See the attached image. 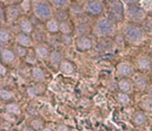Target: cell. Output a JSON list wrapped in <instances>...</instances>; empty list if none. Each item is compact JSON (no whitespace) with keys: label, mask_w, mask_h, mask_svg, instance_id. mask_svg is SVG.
Here are the masks:
<instances>
[{"label":"cell","mask_w":152,"mask_h":131,"mask_svg":"<svg viewBox=\"0 0 152 131\" xmlns=\"http://www.w3.org/2000/svg\"><path fill=\"white\" fill-rule=\"evenodd\" d=\"M48 1L57 9H64V7L68 4V0H48Z\"/></svg>","instance_id":"33"},{"label":"cell","mask_w":152,"mask_h":131,"mask_svg":"<svg viewBox=\"0 0 152 131\" xmlns=\"http://www.w3.org/2000/svg\"><path fill=\"white\" fill-rule=\"evenodd\" d=\"M0 98H1L2 101H10L13 98V94L9 91L8 89L2 88L0 90Z\"/></svg>","instance_id":"27"},{"label":"cell","mask_w":152,"mask_h":131,"mask_svg":"<svg viewBox=\"0 0 152 131\" xmlns=\"http://www.w3.org/2000/svg\"><path fill=\"white\" fill-rule=\"evenodd\" d=\"M132 122L133 124L137 127L144 126L148 123V117L143 111H138L132 117Z\"/></svg>","instance_id":"15"},{"label":"cell","mask_w":152,"mask_h":131,"mask_svg":"<svg viewBox=\"0 0 152 131\" xmlns=\"http://www.w3.org/2000/svg\"><path fill=\"white\" fill-rule=\"evenodd\" d=\"M85 9L87 13L91 15H100L103 10V5L99 0L87 2L85 6Z\"/></svg>","instance_id":"9"},{"label":"cell","mask_w":152,"mask_h":131,"mask_svg":"<svg viewBox=\"0 0 152 131\" xmlns=\"http://www.w3.org/2000/svg\"><path fill=\"white\" fill-rule=\"evenodd\" d=\"M8 1L10 2V3H12V4H14V3H18L20 0H8Z\"/></svg>","instance_id":"43"},{"label":"cell","mask_w":152,"mask_h":131,"mask_svg":"<svg viewBox=\"0 0 152 131\" xmlns=\"http://www.w3.org/2000/svg\"><path fill=\"white\" fill-rule=\"evenodd\" d=\"M36 56L40 58V59H46V58H49L50 56V52L48 50V48L44 45H39L37 48H36Z\"/></svg>","instance_id":"19"},{"label":"cell","mask_w":152,"mask_h":131,"mask_svg":"<svg viewBox=\"0 0 152 131\" xmlns=\"http://www.w3.org/2000/svg\"><path fill=\"white\" fill-rule=\"evenodd\" d=\"M16 41L19 45L24 47H30L32 45V39L30 38V36L26 33H20L17 35Z\"/></svg>","instance_id":"12"},{"label":"cell","mask_w":152,"mask_h":131,"mask_svg":"<svg viewBox=\"0 0 152 131\" xmlns=\"http://www.w3.org/2000/svg\"><path fill=\"white\" fill-rule=\"evenodd\" d=\"M6 111H7L8 114H11V115H19L21 114V109H20V106L17 104V103H9L6 105Z\"/></svg>","instance_id":"20"},{"label":"cell","mask_w":152,"mask_h":131,"mask_svg":"<svg viewBox=\"0 0 152 131\" xmlns=\"http://www.w3.org/2000/svg\"><path fill=\"white\" fill-rule=\"evenodd\" d=\"M1 22L4 23V9H1Z\"/></svg>","instance_id":"42"},{"label":"cell","mask_w":152,"mask_h":131,"mask_svg":"<svg viewBox=\"0 0 152 131\" xmlns=\"http://www.w3.org/2000/svg\"><path fill=\"white\" fill-rule=\"evenodd\" d=\"M16 55L12 51L8 50V49H2L1 50V60L3 63L6 64H10L15 61Z\"/></svg>","instance_id":"13"},{"label":"cell","mask_w":152,"mask_h":131,"mask_svg":"<svg viewBox=\"0 0 152 131\" xmlns=\"http://www.w3.org/2000/svg\"><path fill=\"white\" fill-rule=\"evenodd\" d=\"M145 32L144 30L143 26L138 25L137 23H129L125 26L124 29V37L128 42L133 45H138L142 43L145 37Z\"/></svg>","instance_id":"1"},{"label":"cell","mask_w":152,"mask_h":131,"mask_svg":"<svg viewBox=\"0 0 152 131\" xmlns=\"http://www.w3.org/2000/svg\"><path fill=\"white\" fill-rule=\"evenodd\" d=\"M89 31V26L86 25V23H80V25L76 28V32H77L78 36L80 37H83L86 36Z\"/></svg>","instance_id":"30"},{"label":"cell","mask_w":152,"mask_h":131,"mask_svg":"<svg viewBox=\"0 0 152 131\" xmlns=\"http://www.w3.org/2000/svg\"><path fill=\"white\" fill-rule=\"evenodd\" d=\"M32 6L33 5L31 3V0H24L23 3L21 4V9L24 11H28L29 9H31Z\"/></svg>","instance_id":"35"},{"label":"cell","mask_w":152,"mask_h":131,"mask_svg":"<svg viewBox=\"0 0 152 131\" xmlns=\"http://www.w3.org/2000/svg\"><path fill=\"white\" fill-rule=\"evenodd\" d=\"M115 31V23L110 19H101L99 20L94 27V32L98 37H106L112 35Z\"/></svg>","instance_id":"5"},{"label":"cell","mask_w":152,"mask_h":131,"mask_svg":"<svg viewBox=\"0 0 152 131\" xmlns=\"http://www.w3.org/2000/svg\"><path fill=\"white\" fill-rule=\"evenodd\" d=\"M118 101L121 104V105H129L131 102V98L130 96L127 94V93H123V92H120L118 95Z\"/></svg>","instance_id":"28"},{"label":"cell","mask_w":152,"mask_h":131,"mask_svg":"<svg viewBox=\"0 0 152 131\" xmlns=\"http://www.w3.org/2000/svg\"><path fill=\"white\" fill-rule=\"evenodd\" d=\"M10 39V32L5 28H1V33H0V40H1V44L8 43Z\"/></svg>","instance_id":"31"},{"label":"cell","mask_w":152,"mask_h":131,"mask_svg":"<svg viewBox=\"0 0 152 131\" xmlns=\"http://www.w3.org/2000/svg\"><path fill=\"white\" fill-rule=\"evenodd\" d=\"M2 131H4V130H2Z\"/></svg>","instance_id":"46"},{"label":"cell","mask_w":152,"mask_h":131,"mask_svg":"<svg viewBox=\"0 0 152 131\" xmlns=\"http://www.w3.org/2000/svg\"><path fill=\"white\" fill-rule=\"evenodd\" d=\"M23 131H36V130H35L34 128H32L30 126H29V127H26L24 129H23Z\"/></svg>","instance_id":"41"},{"label":"cell","mask_w":152,"mask_h":131,"mask_svg":"<svg viewBox=\"0 0 152 131\" xmlns=\"http://www.w3.org/2000/svg\"><path fill=\"white\" fill-rule=\"evenodd\" d=\"M14 52H15V55L19 57H25L27 55V52L26 51V47L21 46L19 44L14 47Z\"/></svg>","instance_id":"32"},{"label":"cell","mask_w":152,"mask_h":131,"mask_svg":"<svg viewBox=\"0 0 152 131\" xmlns=\"http://www.w3.org/2000/svg\"><path fill=\"white\" fill-rule=\"evenodd\" d=\"M6 72H7V69L4 68L3 65H1V67H0V73H1V76L3 77L4 75H6Z\"/></svg>","instance_id":"40"},{"label":"cell","mask_w":152,"mask_h":131,"mask_svg":"<svg viewBox=\"0 0 152 131\" xmlns=\"http://www.w3.org/2000/svg\"><path fill=\"white\" fill-rule=\"evenodd\" d=\"M60 39H61V42L63 44L69 45V44H71V42H72V39H71V37H69L68 34H64L62 37H61Z\"/></svg>","instance_id":"36"},{"label":"cell","mask_w":152,"mask_h":131,"mask_svg":"<svg viewBox=\"0 0 152 131\" xmlns=\"http://www.w3.org/2000/svg\"><path fill=\"white\" fill-rule=\"evenodd\" d=\"M145 91H147V96H148V98H152V84H150Z\"/></svg>","instance_id":"38"},{"label":"cell","mask_w":152,"mask_h":131,"mask_svg":"<svg viewBox=\"0 0 152 131\" xmlns=\"http://www.w3.org/2000/svg\"><path fill=\"white\" fill-rule=\"evenodd\" d=\"M116 72H118V75H119L122 78H129V77H132L135 74V69H134V67L132 64L123 62L118 66Z\"/></svg>","instance_id":"7"},{"label":"cell","mask_w":152,"mask_h":131,"mask_svg":"<svg viewBox=\"0 0 152 131\" xmlns=\"http://www.w3.org/2000/svg\"><path fill=\"white\" fill-rule=\"evenodd\" d=\"M140 107H141V109L145 111L152 112V98H148V96L144 98L140 101Z\"/></svg>","instance_id":"21"},{"label":"cell","mask_w":152,"mask_h":131,"mask_svg":"<svg viewBox=\"0 0 152 131\" xmlns=\"http://www.w3.org/2000/svg\"><path fill=\"white\" fill-rule=\"evenodd\" d=\"M42 131H52V129H50V128H47V127H45V128H43Z\"/></svg>","instance_id":"44"},{"label":"cell","mask_w":152,"mask_h":131,"mask_svg":"<svg viewBox=\"0 0 152 131\" xmlns=\"http://www.w3.org/2000/svg\"><path fill=\"white\" fill-rule=\"evenodd\" d=\"M87 2H91V1H95V0H86Z\"/></svg>","instance_id":"45"},{"label":"cell","mask_w":152,"mask_h":131,"mask_svg":"<svg viewBox=\"0 0 152 131\" xmlns=\"http://www.w3.org/2000/svg\"><path fill=\"white\" fill-rule=\"evenodd\" d=\"M19 26L21 28V30L23 31V33L26 34H29L33 31V25L32 23L29 21L26 18H24L19 22Z\"/></svg>","instance_id":"18"},{"label":"cell","mask_w":152,"mask_h":131,"mask_svg":"<svg viewBox=\"0 0 152 131\" xmlns=\"http://www.w3.org/2000/svg\"><path fill=\"white\" fill-rule=\"evenodd\" d=\"M136 67L141 72H148L152 69V59L148 55H140L136 59Z\"/></svg>","instance_id":"8"},{"label":"cell","mask_w":152,"mask_h":131,"mask_svg":"<svg viewBox=\"0 0 152 131\" xmlns=\"http://www.w3.org/2000/svg\"><path fill=\"white\" fill-rule=\"evenodd\" d=\"M123 1L125 2V3H127V4H129V5H134L135 3H137L139 0H123Z\"/></svg>","instance_id":"39"},{"label":"cell","mask_w":152,"mask_h":131,"mask_svg":"<svg viewBox=\"0 0 152 131\" xmlns=\"http://www.w3.org/2000/svg\"><path fill=\"white\" fill-rule=\"evenodd\" d=\"M62 56H61V53L57 51H53L50 53V56H49V60L53 65H60Z\"/></svg>","instance_id":"23"},{"label":"cell","mask_w":152,"mask_h":131,"mask_svg":"<svg viewBox=\"0 0 152 131\" xmlns=\"http://www.w3.org/2000/svg\"><path fill=\"white\" fill-rule=\"evenodd\" d=\"M56 131H71V130L65 124H59L56 128Z\"/></svg>","instance_id":"37"},{"label":"cell","mask_w":152,"mask_h":131,"mask_svg":"<svg viewBox=\"0 0 152 131\" xmlns=\"http://www.w3.org/2000/svg\"><path fill=\"white\" fill-rule=\"evenodd\" d=\"M126 17L132 23H143L145 20L147 19V13L142 9L134 5H130L126 10Z\"/></svg>","instance_id":"4"},{"label":"cell","mask_w":152,"mask_h":131,"mask_svg":"<svg viewBox=\"0 0 152 131\" xmlns=\"http://www.w3.org/2000/svg\"><path fill=\"white\" fill-rule=\"evenodd\" d=\"M132 82L139 91H145L150 85V79L144 72L136 73L133 75Z\"/></svg>","instance_id":"6"},{"label":"cell","mask_w":152,"mask_h":131,"mask_svg":"<svg viewBox=\"0 0 152 131\" xmlns=\"http://www.w3.org/2000/svg\"><path fill=\"white\" fill-rule=\"evenodd\" d=\"M133 82L132 81H130L128 78H122L119 82H118V89L120 92L123 93H131L132 91L133 88Z\"/></svg>","instance_id":"11"},{"label":"cell","mask_w":152,"mask_h":131,"mask_svg":"<svg viewBox=\"0 0 152 131\" xmlns=\"http://www.w3.org/2000/svg\"><path fill=\"white\" fill-rule=\"evenodd\" d=\"M43 122L40 120V119H38V118H36V119H33V120L30 122V126L32 128H34L36 131H42V129H43Z\"/></svg>","instance_id":"29"},{"label":"cell","mask_w":152,"mask_h":131,"mask_svg":"<svg viewBox=\"0 0 152 131\" xmlns=\"http://www.w3.org/2000/svg\"><path fill=\"white\" fill-rule=\"evenodd\" d=\"M46 28L51 33H56L57 31H60V23L56 18H52L46 23Z\"/></svg>","instance_id":"16"},{"label":"cell","mask_w":152,"mask_h":131,"mask_svg":"<svg viewBox=\"0 0 152 131\" xmlns=\"http://www.w3.org/2000/svg\"><path fill=\"white\" fill-rule=\"evenodd\" d=\"M32 77L37 81H43L45 79V74L42 71V69H40L39 68H33L31 71Z\"/></svg>","instance_id":"25"},{"label":"cell","mask_w":152,"mask_h":131,"mask_svg":"<svg viewBox=\"0 0 152 131\" xmlns=\"http://www.w3.org/2000/svg\"><path fill=\"white\" fill-rule=\"evenodd\" d=\"M43 91V87L42 85H37V86H33V87H29L27 89V94L28 96L30 98H34V97H37L38 95H39Z\"/></svg>","instance_id":"26"},{"label":"cell","mask_w":152,"mask_h":131,"mask_svg":"<svg viewBox=\"0 0 152 131\" xmlns=\"http://www.w3.org/2000/svg\"><path fill=\"white\" fill-rule=\"evenodd\" d=\"M92 46V42L89 38L86 37V36H83V37H79L77 39H76V47L79 51H86L89 50Z\"/></svg>","instance_id":"10"},{"label":"cell","mask_w":152,"mask_h":131,"mask_svg":"<svg viewBox=\"0 0 152 131\" xmlns=\"http://www.w3.org/2000/svg\"><path fill=\"white\" fill-rule=\"evenodd\" d=\"M34 14L39 20H49L52 14L53 9L49 2L45 0H38L33 4Z\"/></svg>","instance_id":"2"},{"label":"cell","mask_w":152,"mask_h":131,"mask_svg":"<svg viewBox=\"0 0 152 131\" xmlns=\"http://www.w3.org/2000/svg\"><path fill=\"white\" fill-rule=\"evenodd\" d=\"M143 28L145 34L152 37V16L147 17V19L143 23Z\"/></svg>","instance_id":"24"},{"label":"cell","mask_w":152,"mask_h":131,"mask_svg":"<svg viewBox=\"0 0 152 131\" xmlns=\"http://www.w3.org/2000/svg\"><path fill=\"white\" fill-rule=\"evenodd\" d=\"M60 31L63 34H69V33H71V31H72L71 25H69V23L67 21L60 23Z\"/></svg>","instance_id":"34"},{"label":"cell","mask_w":152,"mask_h":131,"mask_svg":"<svg viewBox=\"0 0 152 131\" xmlns=\"http://www.w3.org/2000/svg\"><path fill=\"white\" fill-rule=\"evenodd\" d=\"M59 69L63 74L71 75L74 72L73 65L69 61H62L59 65Z\"/></svg>","instance_id":"17"},{"label":"cell","mask_w":152,"mask_h":131,"mask_svg":"<svg viewBox=\"0 0 152 131\" xmlns=\"http://www.w3.org/2000/svg\"><path fill=\"white\" fill-rule=\"evenodd\" d=\"M55 16H56V19L59 23L67 21L68 18H69L68 11L65 10L64 9H57V10L56 11V13H55Z\"/></svg>","instance_id":"22"},{"label":"cell","mask_w":152,"mask_h":131,"mask_svg":"<svg viewBox=\"0 0 152 131\" xmlns=\"http://www.w3.org/2000/svg\"><path fill=\"white\" fill-rule=\"evenodd\" d=\"M21 12V7H17L16 5H12L7 9V17L8 20L10 22H13L14 20L18 19Z\"/></svg>","instance_id":"14"},{"label":"cell","mask_w":152,"mask_h":131,"mask_svg":"<svg viewBox=\"0 0 152 131\" xmlns=\"http://www.w3.org/2000/svg\"><path fill=\"white\" fill-rule=\"evenodd\" d=\"M124 8L119 0H112L109 4L108 19L113 23H120L124 19Z\"/></svg>","instance_id":"3"}]
</instances>
